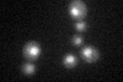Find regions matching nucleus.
<instances>
[{"mask_svg": "<svg viewBox=\"0 0 123 82\" xmlns=\"http://www.w3.org/2000/svg\"><path fill=\"white\" fill-rule=\"evenodd\" d=\"M69 9H70V13L72 14L73 18L79 19L82 15H84L86 7L84 5V3H82L81 1H73L69 5Z\"/></svg>", "mask_w": 123, "mask_h": 82, "instance_id": "f257e3e1", "label": "nucleus"}, {"mask_svg": "<svg viewBox=\"0 0 123 82\" xmlns=\"http://www.w3.org/2000/svg\"><path fill=\"white\" fill-rule=\"evenodd\" d=\"M75 25H76V29H78V30H84L86 27L85 22H83V21H78Z\"/></svg>", "mask_w": 123, "mask_h": 82, "instance_id": "0eeeda50", "label": "nucleus"}, {"mask_svg": "<svg viewBox=\"0 0 123 82\" xmlns=\"http://www.w3.org/2000/svg\"><path fill=\"white\" fill-rule=\"evenodd\" d=\"M81 56L83 57L84 60H86L88 62H92V61L97 60L98 51L92 46H85V47H83L81 51Z\"/></svg>", "mask_w": 123, "mask_h": 82, "instance_id": "7ed1b4c3", "label": "nucleus"}, {"mask_svg": "<svg viewBox=\"0 0 123 82\" xmlns=\"http://www.w3.org/2000/svg\"><path fill=\"white\" fill-rule=\"evenodd\" d=\"M82 37L81 36H79V35H75L74 37H73L72 39V41H73V43L76 44V45H79V44H81L82 43Z\"/></svg>", "mask_w": 123, "mask_h": 82, "instance_id": "423d86ee", "label": "nucleus"}, {"mask_svg": "<svg viewBox=\"0 0 123 82\" xmlns=\"http://www.w3.org/2000/svg\"><path fill=\"white\" fill-rule=\"evenodd\" d=\"M23 71L26 74H32L34 72V66L31 63H25L23 66Z\"/></svg>", "mask_w": 123, "mask_h": 82, "instance_id": "39448f33", "label": "nucleus"}, {"mask_svg": "<svg viewBox=\"0 0 123 82\" xmlns=\"http://www.w3.org/2000/svg\"><path fill=\"white\" fill-rule=\"evenodd\" d=\"M64 64L66 65L67 67H73V66L76 64L75 56H73V54H71V53L67 54V56L64 57Z\"/></svg>", "mask_w": 123, "mask_h": 82, "instance_id": "20e7f679", "label": "nucleus"}, {"mask_svg": "<svg viewBox=\"0 0 123 82\" xmlns=\"http://www.w3.org/2000/svg\"><path fill=\"white\" fill-rule=\"evenodd\" d=\"M39 46L34 42H29L28 44H26L24 48V53L28 58H35L39 54Z\"/></svg>", "mask_w": 123, "mask_h": 82, "instance_id": "f03ea898", "label": "nucleus"}]
</instances>
